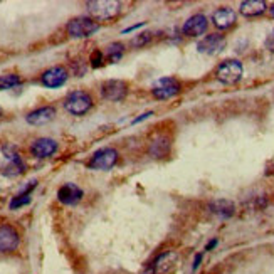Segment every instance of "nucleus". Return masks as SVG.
Masks as SVG:
<instances>
[{
	"label": "nucleus",
	"mask_w": 274,
	"mask_h": 274,
	"mask_svg": "<svg viewBox=\"0 0 274 274\" xmlns=\"http://www.w3.org/2000/svg\"><path fill=\"white\" fill-rule=\"evenodd\" d=\"M64 108L67 113L74 114V116H83L89 109L93 108V98L86 91H72L64 99Z\"/></svg>",
	"instance_id": "nucleus-1"
},
{
	"label": "nucleus",
	"mask_w": 274,
	"mask_h": 274,
	"mask_svg": "<svg viewBox=\"0 0 274 274\" xmlns=\"http://www.w3.org/2000/svg\"><path fill=\"white\" fill-rule=\"evenodd\" d=\"M89 15L98 20H111L120 14L121 4L116 0H91L86 4Z\"/></svg>",
	"instance_id": "nucleus-2"
},
{
	"label": "nucleus",
	"mask_w": 274,
	"mask_h": 274,
	"mask_svg": "<svg viewBox=\"0 0 274 274\" xmlns=\"http://www.w3.org/2000/svg\"><path fill=\"white\" fill-rule=\"evenodd\" d=\"M66 30L72 39H86L99 30V24L91 17H76L67 22Z\"/></svg>",
	"instance_id": "nucleus-3"
},
{
	"label": "nucleus",
	"mask_w": 274,
	"mask_h": 274,
	"mask_svg": "<svg viewBox=\"0 0 274 274\" xmlns=\"http://www.w3.org/2000/svg\"><path fill=\"white\" fill-rule=\"evenodd\" d=\"M242 72H244V67H242V64L239 61L227 59L217 67V71H215V77H217V81L224 83V84H236V83L241 81Z\"/></svg>",
	"instance_id": "nucleus-4"
},
{
	"label": "nucleus",
	"mask_w": 274,
	"mask_h": 274,
	"mask_svg": "<svg viewBox=\"0 0 274 274\" xmlns=\"http://www.w3.org/2000/svg\"><path fill=\"white\" fill-rule=\"evenodd\" d=\"M180 91H182L180 81L168 76V77L158 79L153 89H151V94H153L156 99H170V98H175Z\"/></svg>",
	"instance_id": "nucleus-5"
},
{
	"label": "nucleus",
	"mask_w": 274,
	"mask_h": 274,
	"mask_svg": "<svg viewBox=\"0 0 274 274\" xmlns=\"http://www.w3.org/2000/svg\"><path fill=\"white\" fill-rule=\"evenodd\" d=\"M128 94V84L121 79H108L101 84V96L108 101H123Z\"/></svg>",
	"instance_id": "nucleus-6"
},
{
	"label": "nucleus",
	"mask_w": 274,
	"mask_h": 274,
	"mask_svg": "<svg viewBox=\"0 0 274 274\" xmlns=\"http://www.w3.org/2000/svg\"><path fill=\"white\" fill-rule=\"evenodd\" d=\"M118 162V151L114 148H101L91 156L88 162V167L93 170H109L116 165Z\"/></svg>",
	"instance_id": "nucleus-7"
},
{
	"label": "nucleus",
	"mask_w": 274,
	"mask_h": 274,
	"mask_svg": "<svg viewBox=\"0 0 274 274\" xmlns=\"http://www.w3.org/2000/svg\"><path fill=\"white\" fill-rule=\"evenodd\" d=\"M225 47V37L222 34H209L205 35L202 41H199L197 51L207 56H215L219 54Z\"/></svg>",
	"instance_id": "nucleus-8"
},
{
	"label": "nucleus",
	"mask_w": 274,
	"mask_h": 274,
	"mask_svg": "<svg viewBox=\"0 0 274 274\" xmlns=\"http://www.w3.org/2000/svg\"><path fill=\"white\" fill-rule=\"evenodd\" d=\"M20 244L19 232L10 224L0 225V252H14Z\"/></svg>",
	"instance_id": "nucleus-9"
},
{
	"label": "nucleus",
	"mask_w": 274,
	"mask_h": 274,
	"mask_svg": "<svg viewBox=\"0 0 274 274\" xmlns=\"http://www.w3.org/2000/svg\"><path fill=\"white\" fill-rule=\"evenodd\" d=\"M207 27H209L207 17L202 14H195L185 20V24L182 27V34L187 35V37H199V35H202L207 30Z\"/></svg>",
	"instance_id": "nucleus-10"
},
{
	"label": "nucleus",
	"mask_w": 274,
	"mask_h": 274,
	"mask_svg": "<svg viewBox=\"0 0 274 274\" xmlns=\"http://www.w3.org/2000/svg\"><path fill=\"white\" fill-rule=\"evenodd\" d=\"M67 81V71L62 66H54L51 69H47L46 72H42L41 76V83L44 84L46 88H61L62 84Z\"/></svg>",
	"instance_id": "nucleus-11"
},
{
	"label": "nucleus",
	"mask_w": 274,
	"mask_h": 274,
	"mask_svg": "<svg viewBox=\"0 0 274 274\" xmlns=\"http://www.w3.org/2000/svg\"><path fill=\"white\" fill-rule=\"evenodd\" d=\"M170 150H172V140L168 138L167 135H158L155 136L153 140L150 141L148 145V153L151 158H156V160H160V158H165L170 155Z\"/></svg>",
	"instance_id": "nucleus-12"
},
{
	"label": "nucleus",
	"mask_w": 274,
	"mask_h": 274,
	"mask_svg": "<svg viewBox=\"0 0 274 274\" xmlns=\"http://www.w3.org/2000/svg\"><path fill=\"white\" fill-rule=\"evenodd\" d=\"M57 151V141L52 138H37L30 145V153L35 158H49Z\"/></svg>",
	"instance_id": "nucleus-13"
},
{
	"label": "nucleus",
	"mask_w": 274,
	"mask_h": 274,
	"mask_svg": "<svg viewBox=\"0 0 274 274\" xmlns=\"http://www.w3.org/2000/svg\"><path fill=\"white\" fill-rule=\"evenodd\" d=\"M236 19H237L236 12L229 7L217 9L212 14V24L220 30H227V29L232 27V25L236 24Z\"/></svg>",
	"instance_id": "nucleus-14"
},
{
	"label": "nucleus",
	"mask_w": 274,
	"mask_h": 274,
	"mask_svg": "<svg viewBox=\"0 0 274 274\" xmlns=\"http://www.w3.org/2000/svg\"><path fill=\"white\" fill-rule=\"evenodd\" d=\"M57 199L64 205H76L83 199V190L76 183H64L57 190Z\"/></svg>",
	"instance_id": "nucleus-15"
},
{
	"label": "nucleus",
	"mask_w": 274,
	"mask_h": 274,
	"mask_svg": "<svg viewBox=\"0 0 274 274\" xmlns=\"http://www.w3.org/2000/svg\"><path fill=\"white\" fill-rule=\"evenodd\" d=\"M56 116V108L54 106H42L30 111L27 116H25V121L32 126H41V125H46L52 121Z\"/></svg>",
	"instance_id": "nucleus-16"
},
{
	"label": "nucleus",
	"mask_w": 274,
	"mask_h": 274,
	"mask_svg": "<svg viewBox=\"0 0 274 274\" xmlns=\"http://www.w3.org/2000/svg\"><path fill=\"white\" fill-rule=\"evenodd\" d=\"M175 262H177V252L167 251L156 257L151 271H153V274H168L173 267H175Z\"/></svg>",
	"instance_id": "nucleus-17"
},
{
	"label": "nucleus",
	"mask_w": 274,
	"mask_h": 274,
	"mask_svg": "<svg viewBox=\"0 0 274 274\" xmlns=\"http://www.w3.org/2000/svg\"><path fill=\"white\" fill-rule=\"evenodd\" d=\"M25 172V163L17 153H7V165L2 168V173L7 177H17Z\"/></svg>",
	"instance_id": "nucleus-18"
},
{
	"label": "nucleus",
	"mask_w": 274,
	"mask_h": 274,
	"mask_svg": "<svg viewBox=\"0 0 274 274\" xmlns=\"http://www.w3.org/2000/svg\"><path fill=\"white\" fill-rule=\"evenodd\" d=\"M209 210L212 214L219 215V217H222V219H229V217H232V215H234L236 207H234V204L230 202V200L220 199V200H214V202H210L209 204Z\"/></svg>",
	"instance_id": "nucleus-19"
},
{
	"label": "nucleus",
	"mask_w": 274,
	"mask_h": 274,
	"mask_svg": "<svg viewBox=\"0 0 274 274\" xmlns=\"http://www.w3.org/2000/svg\"><path fill=\"white\" fill-rule=\"evenodd\" d=\"M266 2L262 0H246V2L241 4V14L244 17H257V15H262L266 12Z\"/></svg>",
	"instance_id": "nucleus-20"
},
{
	"label": "nucleus",
	"mask_w": 274,
	"mask_h": 274,
	"mask_svg": "<svg viewBox=\"0 0 274 274\" xmlns=\"http://www.w3.org/2000/svg\"><path fill=\"white\" fill-rule=\"evenodd\" d=\"M125 54V46L121 42H111V44L106 46L104 49V56L109 62H118Z\"/></svg>",
	"instance_id": "nucleus-21"
},
{
	"label": "nucleus",
	"mask_w": 274,
	"mask_h": 274,
	"mask_svg": "<svg viewBox=\"0 0 274 274\" xmlns=\"http://www.w3.org/2000/svg\"><path fill=\"white\" fill-rule=\"evenodd\" d=\"M153 32H150V30H146V32H141V34H136L133 41H131V46L133 47H145L148 46L151 41H153Z\"/></svg>",
	"instance_id": "nucleus-22"
},
{
	"label": "nucleus",
	"mask_w": 274,
	"mask_h": 274,
	"mask_svg": "<svg viewBox=\"0 0 274 274\" xmlns=\"http://www.w3.org/2000/svg\"><path fill=\"white\" fill-rule=\"evenodd\" d=\"M20 76L19 74H4L0 76V89H9V88H14V86H19L20 84Z\"/></svg>",
	"instance_id": "nucleus-23"
},
{
	"label": "nucleus",
	"mask_w": 274,
	"mask_h": 274,
	"mask_svg": "<svg viewBox=\"0 0 274 274\" xmlns=\"http://www.w3.org/2000/svg\"><path fill=\"white\" fill-rule=\"evenodd\" d=\"M30 202V193H19L17 197L12 199V202H10V209H17V207H22V205H27Z\"/></svg>",
	"instance_id": "nucleus-24"
},
{
	"label": "nucleus",
	"mask_w": 274,
	"mask_h": 274,
	"mask_svg": "<svg viewBox=\"0 0 274 274\" xmlns=\"http://www.w3.org/2000/svg\"><path fill=\"white\" fill-rule=\"evenodd\" d=\"M101 64H103V52L94 51L93 56H91V66L93 67H99Z\"/></svg>",
	"instance_id": "nucleus-25"
},
{
	"label": "nucleus",
	"mask_w": 274,
	"mask_h": 274,
	"mask_svg": "<svg viewBox=\"0 0 274 274\" xmlns=\"http://www.w3.org/2000/svg\"><path fill=\"white\" fill-rule=\"evenodd\" d=\"M266 49L269 51V52H274V30H272L269 35H267V39H266Z\"/></svg>",
	"instance_id": "nucleus-26"
},
{
	"label": "nucleus",
	"mask_w": 274,
	"mask_h": 274,
	"mask_svg": "<svg viewBox=\"0 0 274 274\" xmlns=\"http://www.w3.org/2000/svg\"><path fill=\"white\" fill-rule=\"evenodd\" d=\"M151 114H153V111H146V113H143V114H140L138 118H136V120H133V125L140 123V121H143V120H146V118H150Z\"/></svg>",
	"instance_id": "nucleus-27"
},
{
	"label": "nucleus",
	"mask_w": 274,
	"mask_h": 274,
	"mask_svg": "<svg viewBox=\"0 0 274 274\" xmlns=\"http://www.w3.org/2000/svg\"><path fill=\"white\" fill-rule=\"evenodd\" d=\"M145 22H140V24H136V25H131V27H126L123 29V34H128V32H133L135 29H138V27H143Z\"/></svg>",
	"instance_id": "nucleus-28"
},
{
	"label": "nucleus",
	"mask_w": 274,
	"mask_h": 274,
	"mask_svg": "<svg viewBox=\"0 0 274 274\" xmlns=\"http://www.w3.org/2000/svg\"><path fill=\"white\" fill-rule=\"evenodd\" d=\"M200 261H202V254H197L195 256V261H193V271H195L197 267L200 266Z\"/></svg>",
	"instance_id": "nucleus-29"
},
{
	"label": "nucleus",
	"mask_w": 274,
	"mask_h": 274,
	"mask_svg": "<svg viewBox=\"0 0 274 274\" xmlns=\"http://www.w3.org/2000/svg\"><path fill=\"white\" fill-rule=\"evenodd\" d=\"M217 246V239H214V241H210L209 244H207V251H210V249H214V247Z\"/></svg>",
	"instance_id": "nucleus-30"
},
{
	"label": "nucleus",
	"mask_w": 274,
	"mask_h": 274,
	"mask_svg": "<svg viewBox=\"0 0 274 274\" xmlns=\"http://www.w3.org/2000/svg\"><path fill=\"white\" fill-rule=\"evenodd\" d=\"M271 15H272V17H274V5H272V7H271Z\"/></svg>",
	"instance_id": "nucleus-31"
},
{
	"label": "nucleus",
	"mask_w": 274,
	"mask_h": 274,
	"mask_svg": "<svg viewBox=\"0 0 274 274\" xmlns=\"http://www.w3.org/2000/svg\"><path fill=\"white\" fill-rule=\"evenodd\" d=\"M2 114H4V109H2V106H0V116H2Z\"/></svg>",
	"instance_id": "nucleus-32"
}]
</instances>
